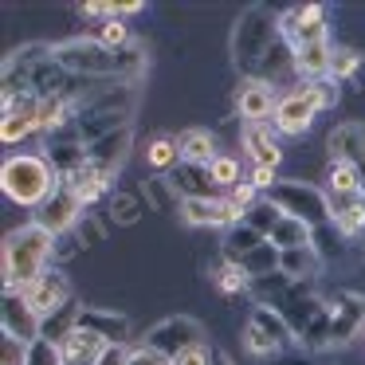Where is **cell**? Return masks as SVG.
I'll use <instances>...</instances> for the list:
<instances>
[{
	"label": "cell",
	"mask_w": 365,
	"mask_h": 365,
	"mask_svg": "<svg viewBox=\"0 0 365 365\" xmlns=\"http://www.w3.org/2000/svg\"><path fill=\"white\" fill-rule=\"evenodd\" d=\"M279 28H283V36L291 40V48L318 43V40H326V32H330V28H326V9L322 4H302V9L283 12Z\"/></svg>",
	"instance_id": "8"
},
{
	"label": "cell",
	"mask_w": 365,
	"mask_h": 365,
	"mask_svg": "<svg viewBox=\"0 0 365 365\" xmlns=\"http://www.w3.org/2000/svg\"><path fill=\"white\" fill-rule=\"evenodd\" d=\"M126 365H173V361H169L165 354H158V349H150V346L142 341L138 349H130V354H126Z\"/></svg>",
	"instance_id": "33"
},
{
	"label": "cell",
	"mask_w": 365,
	"mask_h": 365,
	"mask_svg": "<svg viewBox=\"0 0 365 365\" xmlns=\"http://www.w3.org/2000/svg\"><path fill=\"white\" fill-rule=\"evenodd\" d=\"M28 299V307L36 310V318H56L59 310L71 302V283H67V275H59V271H48L43 279H36L28 291H20Z\"/></svg>",
	"instance_id": "6"
},
{
	"label": "cell",
	"mask_w": 365,
	"mask_h": 365,
	"mask_svg": "<svg viewBox=\"0 0 365 365\" xmlns=\"http://www.w3.org/2000/svg\"><path fill=\"white\" fill-rule=\"evenodd\" d=\"M79 197H75L71 189H63L59 185V192L48 200V205H40V216H36V224L40 228H48L51 236H63V232H71L75 224H79Z\"/></svg>",
	"instance_id": "11"
},
{
	"label": "cell",
	"mask_w": 365,
	"mask_h": 365,
	"mask_svg": "<svg viewBox=\"0 0 365 365\" xmlns=\"http://www.w3.org/2000/svg\"><path fill=\"white\" fill-rule=\"evenodd\" d=\"M181 216H185V224H205V228L240 224V216H236V208L228 205V197H185Z\"/></svg>",
	"instance_id": "10"
},
{
	"label": "cell",
	"mask_w": 365,
	"mask_h": 365,
	"mask_svg": "<svg viewBox=\"0 0 365 365\" xmlns=\"http://www.w3.org/2000/svg\"><path fill=\"white\" fill-rule=\"evenodd\" d=\"M326 142H330V161H349V165L361 169V158H365V126L361 122H341Z\"/></svg>",
	"instance_id": "15"
},
{
	"label": "cell",
	"mask_w": 365,
	"mask_h": 365,
	"mask_svg": "<svg viewBox=\"0 0 365 365\" xmlns=\"http://www.w3.org/2000/svg\"><path fill=\"white\" fill-rule=\"evenodd\" d=\"M51 59L67 75H83V79H106V75H114L118 83H134L145 71V48H138V43L126 51H110L98 40H67L59 48H51Z\"/></svg>",
	"instance_id": "1"
},
{
	"label": "cell",
	"mask_w": 365,
	"mask_h": 365,
	"mask_svg": "<svg viewBox=\"0 0 365 365\" xmlns=\"http://www.w3.org/2000/svg\"><path fill=\"white\" fill-rule=\"evenodd\" d=\"M67 118H71V103H67L63 95L40 98V110H36V130H59Z\"/></svg>",
	"instance_id": "23"
},
{
	"label": "cell",
	"mask_w": 365,
	"mask_h": 365,
	"mask_svg": "<svg viewBox=\"0 0 365 365\" xmlns=\"http://www.w3.org/2000/svg\"><path fill=\"white\" fill-rule=\"evenodd\" d=\"M95 40H98V43H106L110 51H126V48H134V43H130V28L122 24V20H106V24L98 28Z\"/></svg>",
	"instance_id": "27"
},
{
	"label": "cell",
	"mask_w": 365,
	"mask_h": 365,
	"mask_svg": "<svg viewBox=\"0 0 365 365\" xmlns=\"http://www.w3.org/2000/svg\"><path fill=\"white\" fill-rule=\"evenodd\" d=\"M279 267H283L287 275H310V271L318 267V259H314L310 247H294V252H279Z\"/></svg>",
	"instance_id": "26"
},
{
	"label": "cell",
	"mask_w": 365,
	"mask_h": 365,
	"mask_svg": "<svg viewBox=\"0 0 365 365\" xmlns=\"http://www.w3.org/2000/svg\"><path fill=\"white\" fill-rule=\"evenodd\" d=\"M173 365H212V346H208V341H197V346L181 349V354L173 357Z\"/></svg>",
	"instance_id": "32"
},
{
	"label": "cell",
	"mask_w": 365,
	"mask_h": 365,
	"mask_svg": "<svg viewBox=\"0 0 365 365\" xmlns=\"http://www.w3.org/2000/svg\"><path fill=\"white\" fill-rule=\"evenodd\" d=\"M247 181L255 185V189H275V169H263V165H252V177Z\"/></svg>",
	"instance_id": "35"
},
{
	"label": "cell",
	"mask_w": 365,
	"mask_h": 365,
	"mask_svg": "<svg viewBox=\"0 0 365 365\" xmlns=\"http://www.w3.org/2000/svg\"><path fill=\"white\" fill-rule=\"evenodd\" d=\"M361 169L349 161H330V197H361Z\"/></svg>",
	"instance_id": "21"
},
{
	"label": "cell",
	"mask_w": 365,
	"mask_h": 365,
	"mask_svg": "<svg viewBox=\"0 0 365 365\" xmlns=\"http://www.w3.org/2000/svg\"><path fill=\"white\" fill-rule=\"evenodd\" d=\"M130 205H134L130 197H118V208H114V212H118V220H134V208H130Z\"/></svg>",
	"instance_id": "36"
},
{
	"label": "cell",
	"mask_w": 365,
	"mask_h": 365,
	"mask_svg": "<svg viewBox=\"0 0 365 365\" xmlns=\"http://www.w3.org/2000/svg\"><path fill=\"white\" fill-rule=\"evenodd\" d=\"M51 252H56V236L36 220L9 232V240H4V291H28L36 279L48 275Z\"/></svg>",
	"instance_id": "2"
},
{
	"label": "cell",
	"mask_w": 365,
	"mask_h": 365,
	"mask_svg": "<svg viewBox=\"0 0 365 365\" xmlns=\"http://www.w3.org/2000/svg\"><path fill=\"white\" fill-rule=\"evenodd\" d=\"M291 51H294V67L307 75V83L330 79V71H334V48H330V40L302 43V48H291Z\"/></svg>",
	"instance_id": "17"
},
{
	"label": "cell",
	"mask_w": 365,
	"mask_h": 365,
	"mask_svg": "<svg viewBox=\"0 0 365 365\" xmlns=\"http://www.w3.org/2000/svg\"><path fill=\"white\" fill-rule=\"evenodd\" d=\"M63 185V173L51 165L48 158H36V153H20V158H9L4 169H0V189L12 205L24 208H40L48 205L51 197Z\"/></svg>",
	"instance_id": "3"
},
{
	"label": "cell",
	"mask_w": 365,
	"mask_h": 365,
	"mask_svg": "<svg viewBox=\"0 0 365 365\" xmlns=\"http://www.w3.org/2000/svg\"><path fill=\"white\" fill-rule=\"evenodd\" d=\"M59 349H63V365H103V357L110 354V338H103L95 326L75 318V326L59 341Z\"/></svg>",
	"instance_id": "5"
},
{
	"label": "cell",
	"mask_w": 365,
	"mask_h": 365,
	"mask_svg": "<svg viewBox=\"0 0 365 365\" xmlns=\"http://www.w3.org/2000/svg\"><path fill=\"white\" fill-rule=\"evenodd\" d=\"M275 205L302 224H314L322 216H330V200L322 192L307 189V185H275Z\"/></svg>",
	"instance_id": "7"
},
{
	"label": "cell",
	"mask_w": 365,
	"mask_h": 365,
	"mask_svg": "<svg viewBox=\"0 0 365 365\" xmlns=\"http://www.w3.org/2000/svg\"><path fill=\"white\" fill-rule=\"evenodd\" d=\"M255 192H259V189H255L252 181H244V185H236V189H232L228 205L236 208V216H240V220H244V216H247V212H252V208H255Z\"/></svg>",
	"instance_id": "31"
},
{
	"label": "cell",
	"mask_w": 365,
	"mask_h": 365,
	"mask_svg": "<svg viewBox=\"0 0 365 365\" xmlns=\"http://www.w3.org/2000/svg\"><path fill=\"white\" fill-rule=\"evenodd\" d=\"M283 341H287V326H283V318H279L275 310H263L259 307L252 314V322L244 326V349H247V354H255V357L275 354Z\"/></svg>",
	"instance_id": "9"
},
{
	"label": "cell",
	"mask_w": 365,
	"mask_h": 365,
	"mask_svg": "<svg viewBox=\"0 0 365 365\" xmlns=\"http://www.w3.org/2000/svg\"><path fill=\"white\" fill-rule=\"evenodd\" d=\"M177 150H181V161L192 165V169H200V165L208 169L216 158H220V153H216V138L208 134V130H200V126L177 134Z\"/></svg>",
	"instance_id": "18"
},
{
	"label": "cell",
	"mask_w": 365,
	"mask_h": 365,
	"mask_svg": "<svg viewBox=\"0 0 365 365\" xmlns=\"http://www.w3.org/2000/svg\"><path fill=\"white\" fill-rule=\"evenodd\" d=\"M330 220L341 236H357L365 228V192L361 197H330Z\"/></svg>",
	"instance_id": "19"
},
{
	"label": "cell",
	"mask_w": 365,
	"mask_h": 365,
	"mask_svg": "<svg viewBox=\"0 0 365 365\" xmlns=\"http://www.w3.org/2000/svg\"><path fill=\"white\" fill-rule=\"evenodd\" d=\"M40 318L28 307V299L20 291H4V334L16 341H36L40 338Z\"/></svg>",
	"instance_id": "12"
},
{
	"label": "cell",
	"mask_w": 365,
	"mask_h": 365,
	"mask_svg": "<svg viewBox=\"0 0 365 365\" xmlns=\"http://www.w3.org/2000/svg\"><path fill=\"white\" fill-rule=\"evenodd\" d=\"M334 98H338V91H334V79H318V83H302V87L287 91L283 98H279L275 114H271V122H275L279 134H307L310 122L318 118V110H326V106H334Z\"/></svg>",
	"instance_id": "4"
},
{
	"label": "cell",
	"mask_w": 365,
	"mask_h": 365,
	"mask_svg": "<svg viewBox=\"0 0 365 365\" xmlns=\"http://www.w3.org/2000/svg\"><path fill=\"white\" fill-rule=\"evenodd\" d=\"M216 287H220L224 294H236V291H244L247 287V271L240 267V263H224V267H216Z\"/></svg>",
	"instance_id": "29"
},
{
	"label": "cell",
	"mask_w": 365,
	"mask_h": 365,
	"mask_svg": "<svg viewBox=\"0 0 365 365\" xmlns=\"http://www.w3.org/2000/svg\"><path fill=\"white\" fill-rule=\"evenodd\" d=\"M275 106H279V98H275V91H271V83H263V79H247L236 95V110L247 126H252V122H267L271 114H275Z\"/></svg>",
	"instance_id": "13"
},
{
	"label": "cell",
	"mask_w": 365,
	"mask_h": 365,
	"mask_svg": "<svg viewBox=\"0 0 365 365\" xmlns=\"http://www.w3.org/2000/svg\"><path fill=\"white\" fill-rule=\"evenodd\" d=\"M244 153L252 158V165H263V169H279V161H283V150H279L275 134L267 130V122L244 126Z\"/></svg>",
	"instance_id": "14"
},
{
	"label": "cell",
	"mask_w": 365,
	"mask_h": 365,
	"mask_svg": "<svg viewBox=\"0 0 365 365\" xmlns=\"http://www.w3.org/2000/svg\"><path fill=\"white\" fill-rule=\"evenodd\" d=\"M208 181L220 185V189H236V185H244V169H240L236 158H228V153H220V158L208 165Z\"/></svg>",
	"instance_id": "24"
},
{
	"label": "cell",
	"mask_w": 365,
	"mask_h": 365,
	"mask_svg": "<svg viewBox=\"0 0 365 365\" xmlns=\"http://www.w3.org/2000/svg\"><path fill=\"white\" fill-rule=\"evenodd\" d=\"M361 67H365V59L357 56L354 48H334V71H330V79H354Z\"/></svg>",
	"instance_id": "28"
},
{
	"label": "cell",
	"mask_w": 365,
	"mask_h": 365,
	"mask_svg": "<svg viewBox=\"0 0 365 365\" xmlns=\"http://www.w3.org/2000/svg\"><path fill=\"white\" fill-rule=\"evenodd\" d=\"M267 244L275 252H294V247H310V224L294 220V216L283 212V220L267 232Z\"/></svg>",
	"instance_id": "20"
},
{
	"label": "cell",
	"mask_w": 365,
	"mask_h": 365,
	"mask_svg": "<svg viewBox=\"0 0 365 365\" xmlns=\"http://www.w3.org/2000/svg\"><path fill=\"white\" fill-rule=\"evenodd\" d=\"M145 197L153 200V208H165L169 200H173V197L165 192V185H161V177H153V181H145Z\"/></svg>",
	"instance_id": "34"
},
{
	"label": "cell",
	"mask_w": 365,
	"mask_h": 365,
	"mask_svg": "<svg viewBox=\"0 0 365 365\" xmlns=\"http://www.w3.org/2000/svg\"><path fill=\"white\" fill-rule=\"evenodd\" d=\"M165 338H173V341H169V349H165L169 361H173V357L181 354V349H189V346H197V341H205L192 318H173V322H161L158 330H153L150 338H145V346H161Z\"/></svg>",
	"instance_id": "16"
},
{
	"label": "cell",
	"mask_w": 365,
	"mask_h": 365,
	"mask_svg": "<svg viewBox=\"0 0 365 365\" xmlns=\"http://www.w3.org/2000/svg\"><path fill=\"white\" fill-rule=\"evenodd\" d=\"M145 161H150V169H158V173H165V169H173L177 161H181V150H177V138H169V134H158L150 145H145Z\"/></svg>",
	"instance_id": "22"
},
{
	"label": "cell",
	"mask_w": 365,
	"mask_h": 365,
	"mask_svg": "<svg viewBox=\"0 0 365 365\" xmlns=\"http://www.w3.org/2000/svg\"><path fill=\"white\" fill-rule=\"evenodd\" d=\"M28 134H36V114L32 118H4L0 122V138L4 142H24Z\"/></svg>",
	"instance_id": "30"
},
{
	"label": "cell",
	"mask_w": 365,
	"mask_h": 365,
	"mask_svg": "<svg viewBox=\"0 0 365 365\" xmlns=\"http://www.w3.org/2000/svg\"><path fill=\"white\" fill-rule=\"evenodd\" d=\"M24 365H63V349H59L56 341L48 338V334H40L36 341H28Z\"/></svg>",
	"instance_id": "25"
}]
</instances>
